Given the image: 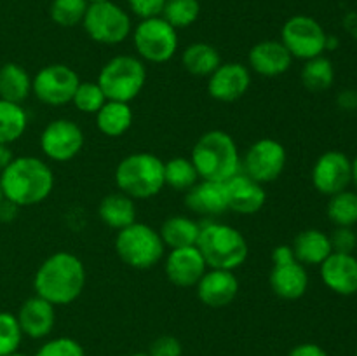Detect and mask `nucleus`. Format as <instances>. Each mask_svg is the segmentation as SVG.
I'll return each mask as SVG.
<instances>
[{"mask_svg": "<svg viewBox=\"0 0 357 356\" xmlns=\"http://www.w3.org/2000/svg\"><path fill=\"white\" fill-rule=\"evenodd\" d=\"M288 356H328V353L314 342H303V344L295 346Z\"/></svg>", "mask_w": 357, "mask_h": 356, "instance_id": "nucleus-42", "label": "nucleus"}, {"mask_svg": "<svg viewBox=\"0 0 357 356\" xmlns=\"http://www.w3.org/2000/svg\"><path fill=\"white\" fill-rule=\"evenodd\" d=\"M181 342L173 335H160L150 344L149 349L150 356H181Z\"/></svg>", "mask_w": 357, "mask_h": 356, "instance_id": "nucleus-40", "label": "nucleus"}, {"mask_svg": "<svg viewBox=\"0 0 357 356\" xmlns=\"http://www.w3.org/2000/svg\"><path fill=\"white\" fill-rule=\"evenodd\" d=\"M345 28L357 38V13H351L345 17Z\"/></svg>", "mask_w": 357, "mask_h": 356, "instance_id": "nucleus-47", "label": "nucleus"}, {"mask_svg": "<svg viewBox=\"0 0 357 356\" xmlns=\"http://www.w3.org/2000/svg\"><path fill=\"white\" fill-rule=\"evenodd\" d=\"M190 161L202 180L227 181L241 171L236 140L222 129L204 133L194 145Z\"/></svg>", "mask_w": 357, "mask_h": 356, "instance_id": "nucleus-3", "label": "nucleus"}, {"mask_svg": "<svg viewBox=\"0 0 357 356\" xmlns=\"http://www.w3.org/2000/svg\"><path fill=\"white\" fill-rule=\"evenodd\" d=\"M225 187L227 195H229V209L239 213V215L258 213L267 201L264 185L241 171L225 181Z\"/></svg>", "mask_w": 357, "mask_h": 356, "instance_id": "nucleus-18", "label": "nucleus"}, {"mask_svg": "<svg viewBox=\"0 0 357 356\" xmlns=\"http://www.w3.org/2000/svg\"><path fill=\"white\" fill-rule=\"evenodd\" d=\"M21 341H23V332L17 323L16 314L0 311V356L16 353Z\"/></svg>", "mask_w": 357, "mask_h": 356, "instance_id": "nucleus-36", "label": "nucleus"}, {"mask_svg": "<svg viewBox=\"0 0 357 356\" xmlns=\"http://www.w3.org/2000/svg\"><path fill=\"white\" fill-rule=\"evenodd\" d=\"M54 307L56 306H52L51 302H47V300L38 295L24 300L16 316L23 335L30 339L47 337L56 323Z\"/></svg>", "mask_w": 357, "mask_h": 356, "instance_id": "nucleus-21", "label": "nucleus"}, {"mask_svg": "<svg viewBox=\"0 0 357 356\" xmlns=\"http://www.w3.org/2000/svg\"><path fill=\"white\" fill-rule=\"evenodd\" d=\"M128 3L136 16L149 20V17H157L162 14L166 0H128Z\"/></svg>", "mask_w": 357, "mask_h": 356, "instance_id": "nucleus-41", "label": "nucleus"}, {"mask_svg": "<svg viewBox=\"0 0 357 356\" xmlns=\"http://www.w3.org/2000/svg\"><path fill=\"white\" fill-rule=\"evenodd\" d=\"M286 161L288 154L282 143L274 138H261L248 149L246 156L241 161V170L244 175L264 185L281 177Z\"/></svg>", "mask_w": 357, "mask_h": 356, "instance_id": "nucleus-12", "label": "nucleus"}, {"mask_svg": "<svg viewBox=\"0 0 357 356\" xmlns=\"http://www.w3.org/2000/svg\"><path fill=\"white\" fill-rule=\"evenodd\" d=\"M84 30L98 44L115 45L124 42L131 34V17L117 3H89L82 20Z\"/></svg>", "mask_w": 357, "mask_h": 356, "instance_id": "nucleus-8", "label": "nucleus"}, {"mask_svg": "<svg viewBox=\"0 0 357 356\" xmlns=\"http://www.w3.org/2000/svg\"><path fill=\"white\" fill-rule=\"evenodd\" d=\"M13 159L14 156H13V150L9 149V145H2V143H0V173L9 166Z\"/></svg>", "mask_w": 357, "mask_h": 356, "instance_id": "nucleus-46", "label": "nucleus"}, {"mask_svg": "<svg viewBox=\"0 0 357 356\" xmlns=\"http://www.w3.org/2000/svg\"><path fill=\"white\" fill-rule=\"evenodd\" d=\"M146 68L136 56L121 54L108 59L100 70L98 86L105 93L107 100L124 101L135 100L145 87Z\"/></svg>", "mask_w": 357, "mask_h": 356, "instance_id": "nucleus-6", "label": "nucleus"}, {"mask_svg": "<svg viewBox=\"0 0 357 356\" xmlns=\"http://www.w3.org/2000/svg\"><path fill=\"white\" fill-rule=\"evenodd\" d=\"M354 356H357V351H356V355H354Z\"/></svg>", "mask_w": 357, "mask_h": 356, "instance_id": "nucleus-54", "label": "nucleus"}, {"mask_svg": "<svg viewBox=\"0 0 357 356\" xmlns=\"http://www.w3.org/2000/svg\"><path fill=\"white\" fill-rule=\"evenodd\" d=\"M195 246L211 269L234 271L246 262L250 248L248 241L236 227L220 222H208L201 225Z\"/></svg>", "mask_w": 357, "mask_h": 356, "instance_id": "nucleus-4", "label": "nucleus"}, {"mask_svg": "<svg viewBox=\"0 0 357 356\" xmlns=\"http://www.w3.org/2000/svg\"><path fill=\"white\" fill-rule=\"evenodd\" d=\"M293 255L303 265H321L331 253V241L328 234L319 229L302 230L293 241Z\"/></svg>", "mask_w": 357, "mask_h": 356, "instance_id": "nucleus-24", "label": "nucleus"}, {"mask_svg": "<svg viewBox=\"0 0 357 356\" xmlns=\"http://www.w3.org/2000/svg\"><path fill=\"white\" fill-rule=\"evenodd\" d=\"M335 80L333 63L323 54L307 59L302 68V84L312 93H321L331 87Z\"/></svg>", "mask_w": 357, "mask_h": 356, "instance_id": "nucleus-31", "label": "nucleus"}, {"mask_svg": "<svg viewBox=\"0 0 357 356\" xmlns=\"http://www.w3.org/2000/svg\"><path fill=\"white\" fill-rule=\"evenodd\" d=\"M31 93V77L17 63L0 66V100L23 103Z\"/></svg>", "mask_w": 357, "mask_h": 356, "instance_id": "nucleus-26", "label": "nucleus"}, {"mask_svg": "<svg viewBox=\"0 0 357 356\" xmlns=\"http://www.w3.org/2000/svg\"><path fill=\"white\" fill-rule=\"evenodd\" d=\"M3 198L17 206H33L45 201L54 187L51 166L38 157H14L0 173Z\"/></svg>", "mask_w": 357, "mask_h": 356, "instance_id": "nucleus-2", "label": "nucleus"}, {"mask_svg": "<svg viewBox=\"0 0 357 356\" xmlns=\"http://www.w3.org/2000/svg\"><path fill=\"white\" fill-rule=\"evenodd\" d=\"M87 7H89L87 0H52L49 13L52 21L59 27H75L82 23Z\"/></svg>", "mask_w": 357, "mask_h": 356, "instance_id": "nucleus-35", "label": "nucleus"}, {"mask_svg": "<svg viewBox=\"0 0 357 356\" xmlns=\"http://www.w3.org/2000/svg\"><path fill=\"white\" fill-rule=\"evenodd\" d=\"M132 42L143 59L166 63L178 51V31L162 16L142 20L132 31Z\"/></svg>", "mask_w": 357, "mask_h": 356, "instance_id": "nucleus-9", "label": "nucleus"}, {"mask_svg": "<svg viewBox=\"0 0 357 356\" xmlns=\"http://www.w3.org/2000/svg\"><path fill=\"white\" fill-rule=\"evenodd\" d=\"M86 286V267L77 255L58 251L45 258L35 272V293L52 306H68Z\"/></svg>", "mask_w": 357, "mask_h": 356, "instance_id": "nucleus-1", "label": "nucleus"}, {"mask_svg": "<svg viewBox=\"0 0 357 356\" xmlns=\"http://www.w3.org/2000/svg\"><path fill=\"white\" fill-rule=\"evenodd\" d=\"M268 281L272 292L284 300L300 299L309 288V274L305 265L300 264L296 258L282 264H274Z\"/></svg>", "mask_w": 357, "mask_h": 356, "instance_id": "nucleus-23", "label": "nucleus"}, {"mask_svg": "<svg viewBox=\"0 0 357 356\" xmlns=\"http://www.w3.org/2000/svg\"><path fill=\"white\" fill-rule=\"evenodd\" d=\"M338 47V38L333 35H328L326 37V51H333Z\"/></svg>", "mask_w": 357, "mask_h": 356, "instance_id": "nucleus-48", "label": "nucleus"}, {"mask_svg": "<svg viewBox=\"0 0 357 356\" xmlns=\"http://www.w3.org/2000/svg\"><path fill=\"white\" fill-rule=\"evenodd\" d=\"M251 70L264 77H278L289 70L293 56L281 40H261L251 47L248 56Z\"/></svg>", "mask_w": 357, "mask_h": 356, "instance_id": "nucleus-22", "label": "nucleus"}, {"mask_svg": "<svg viewBox=\"0 0 357 356\" xmlns=\"http://www.w3.org/2000/svg\"><path fill=\"white\" fill-rule=\"evenodd\" d=\"M98 213L105 225L121 230L136 222L135 199L126 195L124 192L108 194L101 199Z\"/></svg>", "mask_w": 357, "mask_h": 356, "instance_id": "nucleus-25", "label": "nucleus"}, {"mask_svg": "<svg viewBox=\"0 0 357 356\" xmlns=\"http://www.w3.org/2000/svg\"><path fill=\"white\" fill-rule=\"evenodd\" d=\"M208 264L197 246L174 248L166 257V274L173 285L188 288L204 276Z\"/></svg>", "mask_w": 357, "mask_h": 356, "instance_id": "nucleus-16", "label": "nucleus"}, {"mask_svg": "<svg viewBox=\"0 0 357 356\" xmlns=\"http://www.w3.org/2000/svg\"><path fill=\"white\" fill-rule=\"evenodd\" d=\"M356 260H357V257H356Z\"/></svg>", "mask_w": 357, "mask_h": 356, "instance_id": "nucleus-55", "label": "nucleus"}, {"mask_svg": "<svg viewBox=\"0 0 357 356\" xmlns=\"http://www.w3.org/2000/svg\"><path fill=\"white\" fill-rule=\"evenodd\" d=\"M195 286H197L199 300L204 306L215 309L232 304L239 293V281L236 274L234 271H225V269L206 271Z\"/></svg>", "mask_w": 357, "mask_h": 356, "instance_id": "nucleus-17", "label": "nucleus"}, {"mask_svg": "<svg viewBox=\"0 0 357 356\" xmlns=\"http://www.w3.org/2000/svg\"><path fill=\"white\" fill-rule=\"evenodd\" d=\"M185 70L195 77H209L220 65L222 58L215 45L206 44V42H195L188 45L181 56Z\"/></svg>", "mask_w": 357, "mask_h": 356, "instance_id": "nucleus-29", "label": "nucleus"}, {"mask_svg": "<svg viewBox=\"0 0 357 356\" xmlns=\"http://www.w3.org/2000/svg\"><path fill=\"white\" fill-rule=\"evenodd\" d=\"M185 205L190 212L202 216H216L229 212V195L225 181L202 180L188 188Z\"/></svg>", "mask_w": 357, "mask_h": 356, "instance_id": "nucleus-20", "label": "nucleus"}, {"mask_svg": "<svg viewBox=\"0 0 357 356\" xmlns=\"http://www.w3.org/2000/svg\"><path fill=\"white\" fill-rule=\"evenodd\" d=\"M84 147V133L77 122L70 119H56L44 128L40 135V149L56 163H66L79 156Z\"/></svg>", "mask_w": 357, "mask_h": 356, "instance_id": "nucleus-13", "label": "nucleus"}, {"mask_svg": "<svg viewBox=\"0 0 357 356\" xmlns=\"http://www.w3.org/2000/svg\"><path fill=\"white\" fill-rule=\"evenodd\" d=\"M293 258H295V255H293L291 246H286V244H281V246H278L272 251V260H274V264H282V262H289Z\"/></svg>", "mask_w": 357, "mask_h": 356, "instance_id": "nucleus-45", "label": "nucleus"}, {"mask_svg": "<svg viewBox=\"0 0 357 356\" xmlns=\"http://www.w3.org/2000/svg\"><path fill=\"white\" fill-rule=\"evenodd\" d=\"M72 103L75 105L77 110L84 112V114H96L107 103V96L98 86V82H80L73 94Z\"/></svg>", "mask_w": 357, "mask_h": 356, "instance_id": "nucleus-37", "label": "nucleus"}, {"mask_svg": "<svg viewBox=\"0 0 357 356\" xmlns=\"http://www.w3.org/2000/svg\"><path fill=\"white\" fill-rule=\"evenodd\" d=\"M28 126V115L20 103L0 100V143L10 145L23 136Z\"/></svg>", "mask_w": 357, "mask_h": 356, "instance_id": "nucleus-30", "label": "nucleus"}, {"mask_svg": "<svg viewBox=\"0 0 357 356\" xmlns=\"http://www.w3.org/2000/svg\"><path fill=\"white\" fill-rule=\"evenodd\" d=\"M312 184L324 195L345 191L352 184V161L340 150H328L314 164Z\"/></svg>", "mask_w": 357, "mask_h": 356, "instance_id": "nucleus-14", "label": "nucleus"}, {"mask_svg": "<svg viewBox=\"0 0 357 356\" xmlns=\"http://www.w3.org/2000/svg\"><path fill=\"white\" fill-rule=\"evenodd\" d=\"M330 241L335 253L352 255L357 248V234L352 227H337L330 236Z\"/></svg>", "mask_w": 357, "mask_h": 356, "instance_id": "nucleus-39", "label": "nucleus"}, {"mask_svg": "<svg viewBox=\"0 0 357 356\" xmlns=\"http://www.w3.org/2000/svg\"><path fill=\"white\" fill-rule=\"evenodd\" d=\"M7 356H26V355H23V353H13V355H7Z\"/></svg>", "mask_w": 357, "mask_h": 356, "instance_id": "nucleus-52", "label": "nucleus"}, {"mask_svg": "<svg viewBox=\"0 0 357 356\" xmlns=\"http://www.w3.org/2000/svg\"><path fill=\"white\" fill-rule=\"evenodd\" d=\"M251 86L250 68L243 63H222L209 75L208 93L215 100L232 103L243 98Z\"/></svg>", "mask_w": 357, "mask_h": 356, "instance_id": "nucleus-15", "label": "nucleus"}, {"mask_svg": "<svg viewBox=\"0 0 357 356\" xmlns=\"http://www.w3.org/2000/svg\"><path fill=\"white\" fill-rule=\"evenodd\" d=\"M326 31L310 16H293L282 24L281 42L293 58L312 59L326 51Z\"/></svg>", "mask_w": 357, "mask_h": 356, "instance_id": "nucleus-10", "label": "nucleus"}, {"mask_svg": "<svg viewBox=\"0 0 357 356\" xmlns=\"http://www.w3.org/2000/svg\"><path fill=\"white\" fill-rule=\"evenodd\" d=\"M323 283L338 295H354L357 293V260L354 255L331 253L321 264Z\"/></svg>", "mask_w": 357, "mask_h": 356, "instance_id": "nucleus-19", "label": "nucleus"}, {"mask_svg": "<svg viewBox=\"0 0 357 356\" xmlns=\"http://www.w3.org/2000/svg\"><path fill=\"white\" fill-rule=\"evenodd\" d=\"M201 14L199 0H166L160 16L173 28H187L195 23Z\"/></svg>", "mask_w": 357, "mask_h": 356, "instance_id": "nucleus-34", "label": "nucleus"}, {"mask_svg": "<svg viewBox=\"0 0 357 356\" xmlns=\"http://www.w3.org/2000/svg\"><path fill=\"white\" fill-rule=\"evenodd\" d=\"M164 241L155 229L135 222L119 230L115 251L124 264L135 269H150L164 257Z\"/></svg>", "mask_w": 357, "mask_h": 356, "instance_id": "nucleus-7", "label": "nucleus"}, {"mask_svg": "<svg viewBox=\"0 0 357 356\" xmlns=\"http://www.w3.org/2000/svg\"><path fill=\"white\" fill-rule=\"evenodd\" d=\"M352 184L356 185V192H357V156L352 161Z\"/></svg>", "mask_w": 357, "mask_h": 356, "instance_id": "nucleus-49", "label": "nucleus"}, {"mask_svg": "<svg viewBox=\"0 0 357 356\" xmlns=\"http://www.w3.org/2000/svg\"><path fill=\"white\" fill-rule=\"evenodd\" d=\"M96 126L103 135L117 138L122 136L132 124V110L124 101L107 100V103L96 112Z\"/></svg>", "mask_w": 357, "mask_h": 356, "instance_id": "nucleus-27", "label": "nucleus"}, {"mask_svg": "<svg viewBox=\"0 0 357 356\" xmlns=\"http://www.w3.org/2000/svg\"><path fill=\"white\" fill-rule=\"evenodd\" d=\"M17 212H20V206L3 198V201L0 202V222L9 223L13 222V220H16Z\"/></svg>", "mask_w": 357, "mask_h": 356, "instance_id": "nucleus-43", "label": "nucleus"}, {"mask_svg": "<svg viewBox=\"0 0 357 356\" xmlns=\"http://www.w3.org/2000/svg\"><path fill=\"white\" fill-rule=\"evenodd\" d=\"M3 201V192H2V187H0V202Z\"/></svg>", "mask_w": 357, "mask_h": 356, "instance_id": "nucleus-53", "label": "nucleus"}, {"mask_svg": "<svg viewBox=\"0 0 357 356\" xmlns=\"http://www.w3.org/2000/svg\"><path fill=\"white\" fill-rule=\"evenodd\" d=\"M164 181L174 191L187 192L199 181V173L190 159L173 157L164 163Z\"/></svg>", "mask_w": 357, "mask_h": 356, "instance_id": "nucleus-32", "label": "nucleus"}, {"mask_svg": "<svg viewBox=\"0 0 357 356\" xmlns=\"http://www.w3.org/2000/svg\"><path fill=\"white\" fill-rule=\"evenodd\" d=\"M337 103L342 110H356L357 108V91L352 89H345L338 94Z\"/></svg>", "mask_w": 357, "mask_h": 356, "instance_id": "nucleus-44", "label": "nucleus"}, {"mask_svg": "<svg viewBox=\"0 0 357 356\" xmlns=\"http://www.w3.org/2000/svg\"><path fill=\"white\" fill-rule=\"evenodd\" d=\"M119 191L132 199H149L164 188V163L149 152H136L124 157L115 168Z\"/></svg>", "mask_w": 357, "mask_h": 356, "instance_id": "nucleus-5", "label": "nucleus"}, {"mask_svg": "<svg viewBox=\"0 0 357 356\" xmlns=\"http://www.w3.org/2000/svg\"><path fill=\"white\" fill-rule=\"evenodd\" d=\"M89 3H101V2H107V0H87Z\"/></svg>", "mask_w": 357, "mask_h": 356, "instance_id": "nucleus-51", "label": "nucleus"}, {"mask_svg": "<svg viewBox=\"0 0 357 356\" xmlns=\"http://www.w3.org/2000/svg\"><path fill=\"white\" fill-rule=\"evenodd\" d=\"M328 216L337 227H354L357 223V192L345 188L330 195Z\"/></svg>", "mask_w": 357, "mask_h": 356, "instance_id": "nucleus-33", "label": "nucleus"}, {"mask_svg": "<svg viewBox=\"0 0 357 356\" xmlns=\"http://www.w3.org/2000/svg\"><path fill=\"white\" fill-rule=\"evenodd\" d=\"M35 356H86V351L72 337H56L44 342Z\"/></svg>", "mask_w": 357, "mask_h": 356, "instance_id": "nucleus-38", "label": "nucleus"}, {"mask_svg": "<svg viewBox=\"0 0 357 356\" xmlns=\"http://www.w3.org/2000/svg\"><path fill=\"white\" fill-rule=\"evenodd\" d=\"M199 232H201V225L195 220H192L190 216L185 215L169 216L167 220H164L162 227L159 230L164 244L169 246L171 250H174V248L195 246Z\"/></svg>", "mask_w": 357, "mask_h": 356, "instance_id": "nucleus-28", "label": "nucleus"}, {"mask_svg": "<svg viewBox=\"0 0 357 356\" xmlns=\"http://www.w3.org/2000/svg\"><path fill=\"white\" fill-rule=\"evenodd\" d=\"M80 79L73 68L63 63L47 65L31 79V93L45 105L61 107L72 101Z\"/></svg>", "mask_w": 357, "mask_h": 356, "instance_id": "nucleus-11", "label": "nucleus"}, {"mask_svg": "<svg viewBox=\"0 0 357 356\" xmlns=\"http://www.w3.org/2000/svg\"><path fill=\"white\" fill-rule=\"evenodd\" d=\"M129 356H150L149 353H135V355H129Z\"/></svg>", "mask_w": 357, "mask_h": 356, "instance_id": "nucleus-50", "label": "nucleus"}]
</instances>
